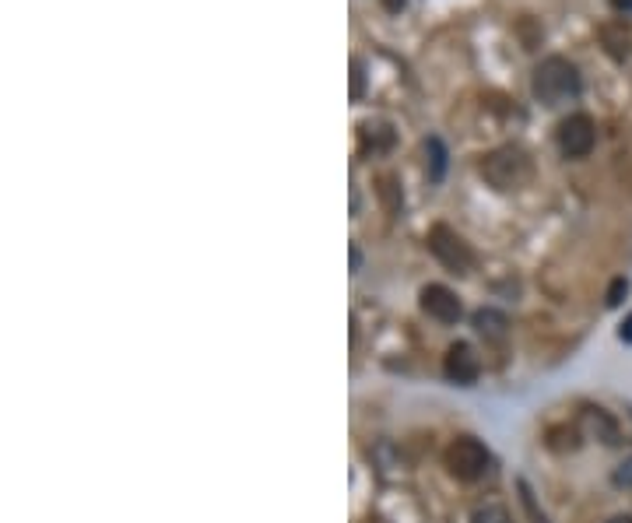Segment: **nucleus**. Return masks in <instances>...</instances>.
I'll list each match as a JSON object with an SVG mask.
<instances>
[{"label":"nucleus","instance_id":"20e7f679","mask_svg":"<svg viewBox=\"0 0 632 523\" xmlns=\"http://www.w3.org/2000/svg\"><path fill=\"white\" fill-rule=\"evenodd\" d=\"M429 250H432V257L439 260V264L446 267V271H453V274H467L474 267V253H471V246H467V239L460 236V232H453L450 225H432L429 229Z\"/></svg>","mask_w":632,"mask_h":523},{"label":"nucleus","instance_id":"7ed1b4c3","mask_svg":"<svg viewBox=\"0 0 632 523\" xmlns=\"http://www.w3.org/2000/svg\"><path fill=\"white\" fill-rule=\"evenodd\" d=\"M492 464V453L485 443H478L474 436H460L446 446V467H450L453 478L460 481H478Z\"/></svg>","mask_w":632,"mask_h":523},{"label":"nucleus","instance_id":"423d86ee","mask_svg":"<svg viewBox=\"0 0 632 523\" xmlns=\"http://www.w3.org/2000/svg\"><path fill=\"white\" fill-rule=\"evenodd\" d=\"M446 376H450L453 383H460V387H471V383L482 376V359L474 355L471 344L457 341L450 352H446Z\"/></svg>","mask_w":632,"mask_h":523},{"label":"nucleus","instance_id":"f3484780","mask_svg":"<svg viewBox=\"0 0 632 523\" xmlns=\"http://www.w3.org/2000/svg\"><path fill=\"white\" fill-rule=\"evenodd\" d=\"M611 481H615L618 488H632V457L622 460V467H618L615 474H611Z\"/></svg>","mask_w":632,"mask_h":523},{"label":"nucleus","instance_id":"dca6fc26","mask_svg":"<svg viewBox=\"0 0 632 523\" xmlns=\"http://www.w3.org/2000/svg\"><path fill=\"white\" fill-rule=\"evenodd\" d=\"M520 495H524V506H527V513H531V520L534 523H548L545 513H538V506H534V495H531V488H527V481H520Z\"/></svg>","mask_w":632,"mask_h":523},{"label":"nucleus","instance_id":"0eeeda50","mask_svg":"<svg viewBox=\"0 0 632 523\" xmlns=\"http://www.w3.org/2000/svg\"><path fill=\"white\" fill-rule=\"evenodd\" d=\"M422 309L439 323H457L460 316H464L460 299L446 285H425L422 288Z\"/></svg>","mask_w":632,"mask_h":523},{"label":"nucleus","instance_id":"f257e3e1","mask_svg":"<svg viewBox=\"0 0 632 523\" xmlns=\"http://www.w3.org/2000/svg\"><path fill=\"white\" fill-rule=\"evenodd\" d=\"M531 88L545 106H562L580 95V71L566 57H545L534 67Z\"/></svg>","mask_w":632,"mask_h":523},{"label":"nucleus","instance_id":"f03ea898","mask_svg":"<svg viewBox=\"0 0 632 523\" xmlns=\"http://www.w3.org/2000/svg\"><path fill=\"white\" fill-rule=\"evenodd\" d=\"M482 176L496 190H520L531 183L534 162L520 144H503V148L489 151V155L482 158Z\"/></svg>","mask_w":632,"mask_h":523},{"label":"nucleus","instance_id":"a211bd4d","mask_svg":"<svg viewBox=\"0 0 632 523\" xmlns=\"http://www.w3.org/2000/svg\"><path fill=\"white\" fill-rule=\"evenodd\" d=\"M352 95L362 99V88H366V78H362V60H352Z\"/></svg>","mask_w":632,"mask_h":523},{"label":"nucleus","instance_id":"6e6552de","mask_svg":"<svg viewBox=\"0 0 632 523\" xmlns=\"http://www.w3.org/2000/svg\"><path fill=\"white\" fill-rule=\"evenodd\" d=\"M474 330L485 337V341H503L506 337V316L496 309H478L474 313Z\"/></svg>","mask_w":632,"mask_h":523},{"label":"nucleus","instance_id":"4be33fe9","mask_svg":"<svg viewBox=\"0 0 632 523\" xmlns=\"http://www.w3.org/2000/svg\"><path fill=\"white\" fill-rule=\"evenodd\" d=\"M608 523H632V516H625V513H622V516H611Z\"/></svg>","mask_w":632,"mask_h":523},{"label":"nucleus","instance_id":"9b49d317","mask_svg":"<svg viewBox=\"0 0 632 523\" xmlns=\"http://www.w3.org/2000/svg\"><path fill=\"white\" fill-rule=\"evenodd\" d=\"M583 422L597 432V439H604V443H618V425L608 418V411H601V408L583 411Z\"/></svg>","mask_w":632,"mask_h":523},{"label":"nucleus","instance_id":"4468645a","mask_svg":"<svg viewBox=\"0 0 632 523\" xmlns=\"http://www.w3.org/2000/svg\"><path fill=\"white\" fill-rule=\"evenodd\" d=\"M380 197H383V208H387L390 215H397V208H401V190H397L394 176H380Z\"/></svg>","mask_w":632,"mask_h":523},{"label":"nucleus","instance_id":"412c9836","mask_svg":"<svg viewBox=\"0 0 632 523\" xmlns=\"http://www.w3.org/2000/svg\"><path fill=\"white\" fill-rule=\"evenodd\" d=\"M404 4H408V0H383V8H387V11H401Z\"/></svg>","mask_w":632,"mask_h":523},{"label":"nucleus","instance_id":"1a4fd4ad","mask_svg":"<svg viewBox=\"0 0 632 523\" xmlns=\"http://www.w3.org/2000/svg\"><path fill=\"white\" fill-rule=\"evenodd\" d=\"M601 39H604V46H608V53H611L615 60H625V57H629L632 36H629V29H625V25H604V29H601Z\"/></svg>","mask_w":632,"mask_h":523},{"label":"nucleus","instance_id":"2eb2a0df","mask_svg":"<svg viewBox=\"0 0 632 523\" xmlns=\"http://www.w3.org/2000/svg\"><path fill=\"white\" fill-rule=\"evenodd\" d=\"M625 295H629V281H625V278H615V281H611V288H608V306H618V302H622Z\"/></svg>","mask_w":632,"mask_h":523},{"label":"nucleus","instance_id":"9d476101","mask_svg":"<svg viewBox=\"0 0 632 523\" xmlns=\"http://www.w3.org/2000/svg\"><path fill=\"white\" fill-rule=\"evenodd\" d=\"M425 169H429V183H439L446 176V148L439 137L425 141Z\"/></svg>","mask_w":632,"mask_h":523},{"label":"nucleus","instance_id":"39448f33","mask_svg":"<svg viewBox=\"0 0 632 523\" xmlns=\"http://www.w3.org/2000/svg\"><path fill=\"white\" fill-rule=\"evenodd\" d=\"M555 141H559V151L566 158H587L590 151H594V144H597L594 120H590L587 113L566 116V120L559 123V134H555Z\"/></svg>","mask_w":632,"mask_h":523},{"label":"nucleus","instance_id":"ddd939ff","mask_svg":"<svg viewBox=\"0 0 632 523\" xmlns=\"http://www.w3.org/2000/svg\"><path fill=\"white\" fill-rule=\"evenodd\" d=\"M471 523H513V516H510V509L499 506V502H485V506L474 509Z\"/></svg>","mask_w":632,"mask_h":523},{"label":"nucleus","instance_id":"f8f14e48","mask_svg":"<svg viewBox=\"0 0 632 523\" xmlns=\"http://www.w3.org/2000/svg\"><path fill=\"white\" fill-rule=\"evenodd\" d=\"M394 144V130L387 127V123H366L362 127V148H373V151H383Z\"/></svg>","mask_w":632,"mask_h":523},{"label":"nucleus","instance_id":"6ab92c4d","mask_svg":"<svg viewBox=\"0 0 632 523\" xmlns=\"http://www.w3.org/2000/svg\"><path fill=\"white\" fill-rule=\"evenodd\" d=\"M618 337H622L625 344H632V313L622 320V330H618Z\"/></svg>","mask_w":632,"mask_h":523},{"label":"nucleus","instance_id":"aec40b11","mask_svg":"<svg viewBox=\"0 0 632 523\" xmlns=\"http://www.w3.org/2000/svg\"><path fill=\"white\" fill-rule=\"evenodd\" d=\"M608 4L615 11H622V15H632V0H608Z\"/></svg>","mask_w":632,"mask_h":523}]
</instances>
